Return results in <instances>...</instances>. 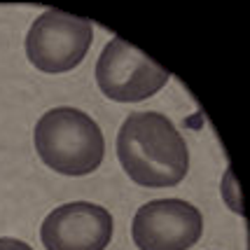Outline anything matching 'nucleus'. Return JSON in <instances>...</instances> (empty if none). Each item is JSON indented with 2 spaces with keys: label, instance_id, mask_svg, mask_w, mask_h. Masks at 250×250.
I'll list each match as a JSON object with an SVG mask.
<instances>
[{
  "label": "nucleus",
  "instance_id": "4",
  "mask_svg": "<svg viewBox=\"0 0 250 250\" xmlns=\"http://www.w3.org/2000/svg\"><path fill=\"white\" fill-rule=\"evenodd\" d=\"M168 70L122 38H112L96 61L98 89L117 103H138L168 82Z\"/></svg>",
  "mask_w": 250,
  "mask_h": 250
},
{
  "label": "nucleus",
  "instance_id": "2",
  "mask_svg": "<svg viewBox=\"0 0 250 250\" xmlns=\"http://www.w3.org/2000/svg\"><path fill=\"white\" fill-rule=\"evenodd\" d=\"M35 150L44 166L61 175L94 173L105 154V141L96 120L77 108H54L35 124Z\"/></svg>",
  "mask_w": 250,
  "mask_h": 250
},
{
  "label": "nucleus",
  "instance_id": "5",
  "mask_svg": "<svg viewBox=\"0 0 250 250\" xmlns=\"http://www.w3.org/2000/svg\"><path fill=\"white\" fill-rule=\"evenodd\" d=\"M204 231L199 208L183 199H157L136 210L131 236L138 250H189Z\"/></svg>",
  "mask_w": 250,
  "mask_h": 250
},
{
  "label": "nucleus",
  "instance_id": "6",
  "mask_svg": "<svg viewBox=\"0 0 250 250\" xmlns=\"http://www.w3.org/2000/svg\"><path fill=\"white\" fill-rule=\"evenodd\" d=\"M44 250H105L112 239V215L91 201L54 208L40 229Z\"/></svg>",
  "mask_w": 250,
  "mask_h": 250
},
{
  "label": "nucleus",
  "instance_id": "3",
  "mask_svg": "<svg viewBox=\"0 0 250 250\" xmlns=\"http://www.w3.org/2000/svg\"><path fill=\"white\" fill-rule=\"evenodd\" d=\"M94 40V23L52 7L26 35V56L42 73H68L82 63Z\"/></svg>",
  "mask_w": 250,
  "mask_h": 250
},
{
  "label": "nucleus",
  "instance_id": "1",
  "mask_svg": "<svg viewBox=\"0 0 250 250\" xmlns=\"http://www.w3.org/2000/svg\"><path fill=\"white\" fill-rule=\"evenodd\" d=\"M117 157L133 183L175 187L189 171V150L173 122L162 112H133L117 133Z\"/></svg>",
  "mask_w": 250,
  "mask_h": 250
},
{
  "label": "nucleus",
  "instance_id": "7",
  "mask_svg": "<svg viewBox=\"0 0 250 250\" xmlns=\"http://www.w3.org/2000/svg\"><path fill=\"white\" fill-rule=\"evenodd\" d=\"M0 250H33L28 243H23L19 239H10V236H2L0 239Z\"/></svg>",
  "mask_w": 250,
  "mask_h": 250
}]
</instances>
